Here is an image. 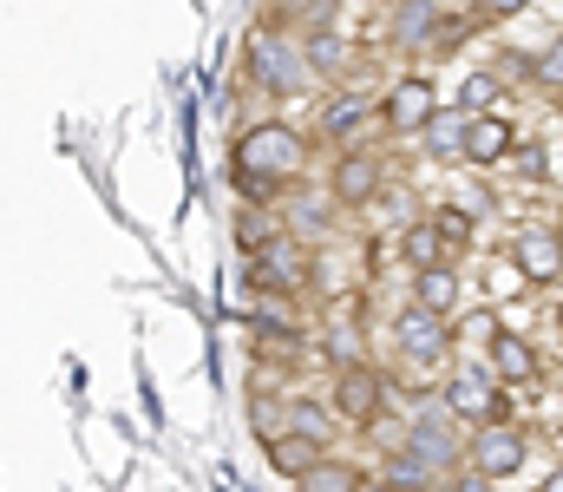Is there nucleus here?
I'll return each instance as SVG.
<instances>
[{"label": "nucleus", "instance_id": "19", "mask_svg": "<svg viewBox=\"0 0 563 492\" xmlns=\"http://www.w3.org/2000/svg\"><path fill=\"white\" fill-rule=\"evenodd\" d=\"M308 59H314L321 73H334V66H341V40H334V33H314V46H308Z\"/></svg>", "mask_w": 563, "mask_h": 492}, {"label": "nucleus", "instance_id": "23", "mask_svg": "<svg viewBox=\"0 0 563 492\" xmlns=\"http://www.w3.org/2000/svg\"><path fill=\"white\" fill-rule=\"evenodd\" d=\"M544 73H551V79H563V40L551 46V59H544Z\"/></svg>", "mask_w": 563, "mask_h": 492}, {"label": "nucleus", "instance_id": "10", "mask_svg": "<svg viewBox=\"0 0 563 492\" xmlns=\"http://www.w3.org/2000/svg\"><path fill=\"white\" fill-rule=\"evenodd\" d=\"M263 276H269V289H288V283H301V256H295L288 243H263Z\"/></svg>", "mask_w": 563, "mask_h": 492}, {"label": "nucleus", "instance_id": "3", "mask_svg": "<svg viewBox=\"0 0 563 492\" xmlns=\"http://www.w3.org/2000/svg\"><path fill=\"white\" fill-rule=\"evenodd\" d=\"M394 335H400V348H407L413 361H439V354H445V322H439L432 309L400 316V328H394Z\"/></svg>", "mask_w": 563, "mask_h": 492}, {"label": "nucleus", "instance_id": "17", "mask_svg": "<svg viewBox=\"0 0 563 492\" xmlns=\"http://www.w3.org/2000/svg\"><path fill=\"white\" fill-rule=\"evenodd\" d=\"M269 460H276L282 473H295V480L314 467V460H308V447H295V440H276V447H269Z\"/></svg>", "mask_w": 563, "mask_h": 492}, {"label": "nucleus", "instance_id": "2", "mask_svg": "<svg viewBox=\"0 0 563 492\" xmlns=\"http://www.w3.org/2000/svg\"><path fill=\"white\" fill-rule=\"evenodd\" d=\"M387 119H394V132H420V125H432V86H426V79H400L394 99H387Z\"/></svg>", "mask_w": 563, "mask_h": 492}, {"label": "nucleus", "instance_id": "6", "mask_svg": "<svg viewBox=\"0 0 563 492\" xmlns=\"http://www.w3.org/2000/svg\"><path fill=\"white\" fill-rule=\"evenodd\" d=\"M505 152H511V125H505V119H472V132H465V158L498 164Z\"/></svg>", "mask_w": 563, "mask_h": 492}, {"label": "nucleus", "instance_id": "1", "mask_svg": "<svg viewBox=\"0 0 563 492\" xmlns=\"http://www.w3.org/2000/svg\"><path fill=\"white\" fill-rule=\"evenodd\" d=\"M301 164V139L288 132V125H256V132H243L236 139V171H243V190H269L276 177H288Z\"/></svg>", "mask_w": 563, "mask_h": 492}, {"label": "nucleus", "instance_id": "27", "mask_svg": "<svg viewBox=\"0 0 563 492\" xmlns=\"http://www.w3.org/2000/svg\"><path fill=\"white\" fill-rule=\"evenodd\" d=\"M361 492H394V486H361Z\"/></svg>", "mask_w": 563, "mask_h": 492}, {"label": "nucleus", "instance_id": "22", "mask_svg": "<svg viewBox=\"0 0 563 492\" xmlns=\"http://www.w3.org/2000/svg\"><path fill=\"white\" fill-rule=\"evenodd\" d=\"M439 237L445 243H465V217H439Z\"/></svg>", "mask_w": 563, "mask_h": 492}, {"label": "nucleus", "instance_id": "5", "mask_svg": "<svg viewBox=\"0 0 563 492\" xmlns=\"http://www.w3.org/2000/svg\"><path fill=\"white\" fill-rule=\"evenodd\" d=\"M558 263H563V250H558V237H551V230H525V237H518V270H525L531 283H551V276H558Z\"/></svg>", "mask_w": 563, "mask_h": 492}, {"label": "nucleus", "instance_id": "9", "mask_svg": "<svg viewBox=\"0 0 563 492\" xmlns=\"http://www.w3.org/2000/svg\"><path fill=\"white\" fill-rule=\"evenodd\" d=\"M250 59H256V73H263L269 86H288V79H295V59L276 46V33H256V40H250Z\"/></svg>", "mask_w": 563, "mask_h": 492}, {"label": "nucleus", "instance_id": "20", "mask_svg": "<svg viewBox=\"0 0 563 492\" xmlns=\"http://www.w3.org/2000/svg\"><path fill=\"white\" fill-rule=\"evenodd\" d=\"M492 99H498V86H492L485 73H472V79H465V106H492Z\"/></svg>", "mask_w": 563, "mask_h": 492}, {"label": "nucleus", "instance_id": "26", "mask_svg": "<svg viewBox=\"0 0 563 492\" xmlns=\"http://www.w3.org/2000/svg\"><path fill=\"white\" fill-rule=\"evenodd\" d=\"M544 492H563V473H551V480H544Z\"/></svg>", "mask_w": 563, "mask_h": 492}, {"label": "nucleus", "instance_id": "4", "mask_svg": "<svg viewBox=\"0 0 563 492\" xmlns=\"http://www.w3.org/2000/svg\"><path fill=\"white\" fill-rule=\"evenodd\" d=\"M452 407H459L465 420H492V414H498L505 401H498V387H492V381H485L478 368H465V374L452 381Z\"/></svg>", "mask_w": 563, "mask_h": 492}, {"label": "nucleus", "instance_id": "21", "mask_svg": "<svg viewBox=\"0 0 563 492\" xmlns=\"http://www.w3.org/2000/svg\"><path fill=\"white\" fill-rule=\"evenodd\" d=\"M354 125H361V106H354V99L328 112V132H334V139H341V132H354Z\"/></svg>", "mask_w": 563, "mask_h": 492}, {"label": "nucleus", "instance_id": "8", "mask_svg": "<svg viewBox=\"0 0 563 492\" xmlns=\"http://www.w3.org/2000/svg\"><path fill=\"white\" fill-rule=\"evenodd\" d=\"M518 460H525V440H518V434H492V440H478V473H485V480L518 473Z\"/></svg>", "mask_w": 563, "mask_h": 492}, {"label": "nucleus", "instance_id": "12", "mask_svg": "<svg viewBox=\"0 0 563 492\" xmlns=\"http://www.w3.org/2000/svg\"><path fill=\"white\" fill-rule=\"evenodd\" d=\"M334 190H341L347 204H361V197H374V164H367V158H347L341 171H334Z\"/></svg>", "mask_w": 563, "mask_h": 492}, {"label": "nucleus", "instance_id": "25", "mask_svg": "<svg viewBox=\"0 0 563 492\" xmlns=\"http://www.w3.org/2000/svg\"><path fill=\"white\" fill-rule=\"evenodd\" d=\"M492 7H498V13H518V7H525V0H492Z\"/></svg>", "mask_w": 563, "mask_h": 492}, {"label": "nucleus", "instance_id": "14", "mask_svg": "<svg viewBox=\"0 0 563 492\" xmlns=\"http://www.w3.org/2000/svg\"><path fill=\"white\" fill-rule=\"evenodd\" d=\"M439 250H445L439 223H420V230H407V256H413L420 270H439Z\"/></svg>", "mask_w": 563, "mask_h": 492}, {"label": "nucleus", "instance_id": "11", "mask_svg": "<svg viewBox=\"0 0 563 492\" xmlns=\"http://www.w3.org/2000/svg\"><path fill=\"white\" fill-rule=\"evenodd\" d=\"M452 296H459L452 270H420V309H432V316H445V309H452Z\"/></svg>", "mask_w": 563, "mask_h": 492}, {"label": "nucleus", "instance_id": "7", "mask_svg": "<svg viewBox=\"0 0 563 492\" xmlns=\"http://www.w3.org/2000/svg\"><path fill=\"white\" fill-rule=\"evenodd\" d=\"M492 368H498L505 381H531V374H538V354H531L518 335H492Z\"/></svg>", "mask_w": 563, "mask_h": 492}, {"label": "nucleus", "instance_id": "15", "mask_svg": "<svg viewBox=\"0 0 563 492\" xmlns=\"http://www.w3.org/2000/svg\"><path fill=\"white\" fill-rule=\"evenodd\" d=\"M295 486H301V492H361L347 467H308V473H301Z\"/></svg>", "mask_w": 563, "mask_h": 492}, {"label": "nucleus", "instance_id": "24", "mask_svg": "<svg viewBox=\"0 0 563 492\" xmlns=\"http://www.w3.org/2000/svg\"><path fill=\"white\" fill-rule=\"evenodd\" d=\"M459 492H492V480H485V473H478V480H465V486Z\"/></svg>", "mask_w": 563, "mask_h": 492}, {"label": "nucleus", "instance_id": "16", "mask_svg": "<svg viewBox=\"0 0 563 492\" xmlns=\"http://www.w3.org/2000/svg\"><path fill=\"white\" fill-rule=\"evenodd\" d=\"M465 132H472V125H459V119H445V125L432 119V152H439V158H452V152H465Z\"/></svg>", "mask_w": 563, "mask_h": 492}, {"label": "nucleus", "instance_id": "13", "mask_svg": "<svg viewBox=\"0 0 563 492\" xmlns=\"http://www.w3.org/2000/svg\"><path fill=\"white\" fill-rule=\"evenodd\" d=\"M341 401H347V414H354V420H367V414L380 407V394H374V374H361V368H354V374L341 381Z\"/></svg>", "mask_w": 563, "mask_h": 492}, {"label": "nucleus", "instance_id": "18", "mask_svg": "<svg viewBox=\"0 0 563 492\" xmlns=\"http://www.w3.org/2000/svg\"><path fill=\"white\" fill-rule=\"evenodd\" d=\"M288 427L308 434V440H321V434H328V414H321V407H288Z\"/></svg>", "mask_w": 563, "mask_h": 492}]
</instances>
